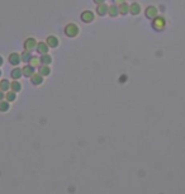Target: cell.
I'll list each match as a JSON object with an SVG mask.
<instances>
[{
	"label": "cell",
	"instance_id": "6da1fadb",
	"mask_svg": "<svg viewBox=\"0 0 185 194\" xmlns=\"http://www.w3.org/2000/svg\"><path fill=\"white\" fill-rule=\"evenodd\" d=\"M79 27L75 24V23H70L65 27V34L70 38H74V37H76L79 34Z\"/></svg>",
	"mask_w": 185,
	"mask_h": 194
},
{
	"label": "cell",
	"instance_id": "7a4b0ae2",
	"mask_svg": "<svg viewBox=\"0 0 185 194\" xmlns=\"http://www.w3.org/2000/svg\"><path fill=\"white\" fill-rule=\"evenodd\" d=\"M37 45H38V42H37L33 37H29L24 42V50L28 51V52H33V51H36Z\"/></svg>",
	"mask_w": 185,
	"mask_h": 194
},
{
	"label": "cell",
	"instance_id": "3957f363",
	"mask_svg": "<svg viewBox=\"0 0 185 194\" xmlns=\"http://www.w3.org/2000/svg\"><path fill=\"white\" fill-rule=\"evenodd\" d=\"M165 19L162 17H156L155 19H152V27L156 31H162L165 28Z\"/></svg>",
	"mask_w": 185,
	"mask_h": 194
},
{
	"label": "cell",
	"instance_id": "277c9868",
	"mask_svg": "<svg viewBox=\"0 0 185 194\" xmlns=\"http://www.w3.org/2000/svg\"><path fill=\"white\" fill-rule=\"evenodd\" d=\"M145 14H146V17L149 19H155L156 17H159V12H157L156 7H154V5L147 7L146 10H145Z\"/></svg>",
	"mask_w": 185,
	"mask_h": 194
},
{
	"label": "cell",
	"instance_id": "5b68a950",
	"mask_svg": "<svg viewBox=\"0 0 185 194\" xmlns=\"http://www.w3.org/2000/svg\"><path fill=\"white\" fill-rule=\"evenodd\" d=\"M81 21L84 23H90L94 21V13H93L91 10H84L81 13Z\"/></svg>",
	"mask_w": 185,
	"mask_h": 194
},
{
	"label": "cell",
	"instance_id": "8992f818",
	"mask_svg": "<svg viewBox=\"0 0 185 194\" xmlns=\"http://www.w3.org/2000/svg\"><path fill=\"white\" fill-rule=\"evenodd\" d=\"M9 62L12 64V65H14V66H17V65H19L21 62H22V57H21V53H17V52H13V53H10L9 55Z\"/></svg>",
	"mask_w": 185,
	"mask_h": 194
},
{
	"label": "cell",
	"instance_id": "52a82bcc",
	"mask_svg": "<svg viewBox=\"0 0 185 194\" xmlns=\"http://www.w3.org/2000/svg\"><path fill=\"white\" fill-rule=\"evenodd\" d=\"M31 81H32V84L33 85H41L42 83H43V76L38 72V74H33L32 76H31Z\"/></svg>",
	"mask_w": 185,
	"mask_h": 194
},
{
	"label": "cell",
	"instance_id": "ba28073f",
	"mask_svg": "<svg viewBox=\"0 0 185 194\" xmlns=\"http://www.w3.org/2000/svg\"><path fill=\"white\" fill-rule=\"evenodd\" d=\"M48 48H50V46L47 45V42H40L38 45H37L36 51L38 52L40 55H45V53L48 52Z\"/></svg>",
	"mask_w": 185,
	"mask_h": 194
},
{
	"label": "cell",
	"instance_id": "9c48e42d",
	"mask_svg": "<svg viewBox=\"0 0 185 194\" xmlns=\"http://www.w3.org/2000/svg\"><path fill=\"white\" fill-rule=\"evenodd\" d=\"M108 10H109V5H107L105 3L98 4V7H97V13H98L100 17L107 15V14H108Z\"/></svg>",
	"mask_w": 185,
	"mask_h": 194
},
{
	"label": "cell",
	"instance_id": "30bf717a",
	"mask_svg": "<svg viewBox=\"0 0 185 194\" xmlns=\"http://www.w3.org/2000/svg\"><path fill=\"white\" fill-rule=\"evenodd\" d=\"M47 45L51 47V48H56L59 46V38L57 37H55V36H48L47 37V40H46Z\"/></svg>",
	"mask_w": 185,
	"mask_h": 194
},
{
	"label": "cell",
	"instance_id": "8fae6325",
	"mask_svg": "<svg viewBox=\"0 0 185 194\" xmlns=\"http://www.w3.org/2000/svg\"><path fill=\"white\" fill-rule=\"evenodd\" d=\"M129 13L132 15H138L141 13V5L138 3H132L129 5Z\"/></svg>",
	"mask_w": 185,
	"mask_h": 194
},
{
	"label": "cell",
	"instance_id": "7c38bea8",
	"mask_svg": "<svg viewBox=\"0 0 185 194\" xmlns=\"http://www.w3.org/2000/svg\"><path fill=\"white\" fill-rule=\"evenodd\" d=\"M22 71H23V76H26V77H31L33 74H34V67L32 66V65H26L23 69H22Z\"/></svg>",
	"mask_w": 185,
	"mask_h": 194
},
{
	"label": "cell",
	"instance_id": "4fadbf2b",
	"mask_svg": "<svg viewBox=\"0 0 185 194\" xmlns=\"http://www.w3.org/2000/svg\"><path fill=\"white\" fill-rule=\"evenodd\" d=\"M10 76L13 77L14 80L21 79V77L23 76V71H22V69H19V67H14V69L12 70V72H10Z\"/></svg>",
	"mask_w": 185,
	"mask_h": 194
},
{
	"label": "cell",
	"instance_id": "5bb4252c",
	"mask_svg": "<svg viewBox=\"0 0 185 194\" xmlns=\"http://www.w3.org/2000/svg\"><path fill=\"white\" fill-rule=\"evenodd\" d=\"M119 14V8H118V5H110L109 7V10H108V15H110V17H113V18H116L117 15Z\"/></svg>",
	"mask_w": 185,
	"mask_h": 194
},
{
	"label": "cell",
	"instance_id": "9a60e30c",
	"mask_svg": "<svg viewBox=\"0 0 185 194\" xmlns=\"http://www.w3.org/2000/svg\"><path fill=\"white\" fill-rule=\"evenodd\" d=\"M38 72L42 75V76H47L51 74V69H50V65H41L40 66V70Z\"/></svg>",
	"mask_w": 185,
	"mask_h": 194
},
{
	"label": "cell",
	"instance_id": "2e32d148",
	"mask_svg": "<svg viewBox=\"0 0 185 194\" xmlns=\"http://www.w3.org/2000/svg\"><path fill=\"white\" fill-rule=\"evenodd\" d=\"M118 8H119V14H122V15H127L129 13V4H127V3L118 5Z\"/></svg>",
	"mask_w": 185,
	"mask_h": 194
},
{
	"label": "cell",
	"instance_id": "e0dca14e",
	"mask_svg": "<svg viewBox=\"0 0 185 194\" xmlns=\"http://www.w3.org/2000/svg\"><path fill=\"white\" fill-rule=\"evenodd\" d=\"M40 59H41V64H42V65H50V64L52 62V57H51L48 53L42 55Z\"/></svg>",
	"mask_w": 185,
	"mask_h": 194
},
{
	"label": "cell",
	"instance_id": "ac0fdd59",
	"mask_svg": "<svg viewBox=\"0 0 185 194\" xmlns=\"http://www.w3.org/2000/svg\"><path fill=\"white\" fill-rule=\"evenodd\" d=\"M10 90H13V91H15V93L21 91V90H22V85H21V83L18 81V80H14L13 83H10Z\"/></svg>",
	"mask_w": 185,
	"mask_h": 194
},
{
	"label": "cell",
	"instance_id": "d6986e66",
	"mask_svg": "<svg viewBox=\"0 0 185 194\" xmlns=\"http://www.w3.org/2000/svg\"><path fill=\"white\" fill-rule=\"evenodd\" d=\"M9 89H10V83H9L7 79H3L2 81H0V90L8 91Z\"/></svg>",
	"mask_w": 185,
	"mask_h": 194
},
{
	"label": "cell",
	"instance_id": "ffe728a7",
	"mask_svg": "<svg viewBox=\"0 0 185 194\" xmlns=\"http://www.w3.org/2000/svg\"><path fill=\"white\" fill-rule=\"evenodd\" d=\"M15 94H17L15 91H13V90L9 91V90H8V93L5 94V99H7V102H9V103H10V102H14L15 98H17V95H15Z\"/></svg>",
	"mask_w": 185,
	"mask_h": 194
},
{
	"label": "cell",
	"instance_id": "44dd1931",
	"mask_svg": "<svg viewBox=\"0 0 185 194\" xmlns=\"http://www.w3.org/2000/svg\"><path fill=\"white\" fill-rule=\"evenodd\" d=\"M31 53H32V52H28V51H26V50L21 53V57H22V61H23V62H26V64H28V62H29L31 57H32V56H31Z\"/></svg>",
	"mask_w": 185,
	"mask_h": 194
},
{
	"label": "cell",
	"instance_id": "7402d4cb",
	"mask_svg": "<svg viewBox=\"0 0 185 194\" xmlns=\"http://www.w3.org/2000/svg\"><path fill=\"white\" fill-rule=\"evenodd\" d=\"M40 62H41V59H40L38 56H32L28 64H29V65H32L33 67H36V66H38V65H40Z\"/></svg>",
	"mask_w": 185,
	"mask_h": 194
},
{
	"label": "cell",
	"instance_id": "603a6c76",
	"mask_svg": "<svg viewBox=\"0 0 185 194\" xmlns=\"http://www.w3.org/2000/svg\"><path fill=\"white\" fill-rule=\"evenodd\" d=\"M10 105H9V102H0V112H7L9 110Z\"/></svg>",
	"mask_w": 185,
	"mask_h": 194
},
{
	"label": "cell",
	"instance_id": "cb8c5ba5",
	"mask_svg": "<svg viewBox=\"0 0 185 194\" xmlns=\"http://www.w3.org/2000/svg\"><path fill=\"white\" fill-rule=\"evenodd\" d=\"M113 3H114L116 5H121V4L126 3V0H113Z\"/></svg>",
	"mask_w": 185,
	"mask_h": 194
},
{
	"label": "cell",
	"instance_id": "d4e9b609",
	"mask_svg": "<svg viewBox=\"0 0 185 194\" xmlns=\"http://www.w3.org/2000/svg\"><path fill=\"white\" fill-rule=\"evenodd\" d=\"M4 98H5V94H4V91H3V90H0V102H2Z\"/></svg>",
	"mask_w": 185,
	"mask_h": 194
},
{
	"label": "cell",
	"instance_id": "484cf974",
	"mask_svg": "<svg viewBox=\"0 0 185 194\" xmlns=\"http://www.w3.org/2000/svg\"><path fill=\"white\" fill-rule=\"evenodd\" d=\"M94 3L95 4H103V3H105V0H94Z\"/></svg>",
	"mask_w": 185,
	"mask_h": 194
},
{
	"label": "cell",
	"instance_id": "4316f807",
	"mask_svg": "<svg viewBox=\"0 0 185 194\" xmlns=\"http://www.w3.org/2000/svg\"><path fill=\"white\" fill-rule=\"evenodd\" d=\"M3 62H4V60H3V57H2V56H0V66H2V65H3Z\"/></svg>",
	"mask_w": 185,
	"mask_h": 194
},
{
	"label": "cell",
	"instance_id": "83f0119b",
	"mask_svg": "<svg viewBox=\"0 0 185 194\" xmlns=\"http://www.w3.org/2000/svg\"><path fill=\"white\" fill-rule=\"evenodd\" d=\"M0 75H2V70H0Z\"/></svg>",
	"mask_w": 185,
	"mask_h": 194
}]
</instances>
